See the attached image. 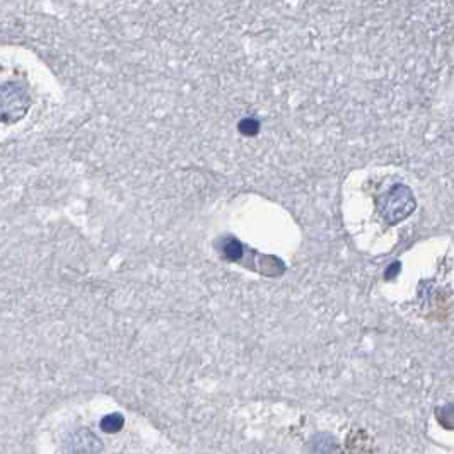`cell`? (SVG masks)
<instances>
[{"instance_id": "obj_1", "label": "cell", "mask_w": 454, "mask_h": 454, "mask_svg": "<svg viewBox=\"0 0 454 454\" xmlns=\"http://www.w3.org/2000/svg\"><path fill=\"white\" fill-rule=\"evenodd\" d=\"M29 106L27 91L19 84L7 82L0 86V120L17 121Z\"/></svg>"}]
</instances>
